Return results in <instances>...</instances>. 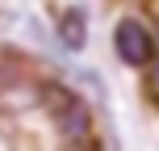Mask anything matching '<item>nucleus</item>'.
Segmentation results:
<instances>
[{"label": "nucleus", "instance_id": "1", "mask_svg": "<svg viewBox=\"0 0 159 151\" xmlns=\"http://www.w3.org/2000/svg\"><path fill=\"white\" fill-rule=\"evenodd\" d=\"M113 50H117V59L126 67L143 72V67L159 55V38H155V30L143 21V17H121V21L113 25Z\"/></svg>", "mask_w": 159, "mask_h": 151}, {"label": "nucleus", "instance_id": "2", "mask_svg": "<svg viewBox=\"0 0 159 151\" xmlns=\"http://www.w3.org/2000/svg\"><path fill=\"white\" fill-rule=\"evenodd\" d=\"M55 118V126H59V134L67 139V143H75V147H84L88 139H92V113H88V105L80 101V92L71 97V101L63 105V109H55L50 113Z\"/></svg>", "mask_w": 159, "mask_h": 151}, {"label": "nucleus", "instance_id": "3", "mask_svg": "<svg viewBox=\"0 0 159 151\" xmlns=\"http://www.w3.org/2000/svg\"><path fill=\"white\" fill-rule=\"evenodd\" d=\"M21 84H30V63L21 55H13V50H0V97L21 88Z\"/></svg>", "mask_w": 159, "mask_h": 151}, {"label": "nucleus", "instance_id": "4", "mask_svg": "<svg viewBox=\"0 0 159 151\" xmlns=\"http://www.w3.org/2000/svg\"><path fill=\"white\" fill-rule=\"evenodd\" d=\"M84 34H88V21H84V13H80V8L63 13V21H59V42H63L67 50H80V46L88 42Z\"/></svg>", "mask_w": 159, "mask_h": 151}, {"label": "nucleus", "instance_id": "5", "mask_svg": "<svg viewBox=\"0 0 159 151\" xmlns=\"http://www.w3.org/2000/svg\"><path fill=\"white\" fill-rule=\"evenodd\" d=\"M143 92H147V97H151V101L159 105V55H155L151 63L143 67Z\"/></svg>", "mask_w": 159, "mask_h": 151}]
</instances>
